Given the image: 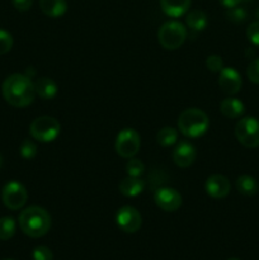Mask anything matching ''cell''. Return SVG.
Segmentation results:
<instances>
[{
	"mask_svg": "<svg viewBox=\"0 0 259 260\" xmlns=\"http://www.w3.org/2000/svg\"><path fill=\"white\" fill-rule=\"evenodd\" d=\"M2 93L10 106L24 108L35 101V83L24 74H12L3 83Z\"/></svg>",
	"mask_w": 259,
	"mask_h": 260,
	"instance_id": "cell-1",
	"label": "cell"
},
{
	"mask_svg": "<svg viewBox=\"0 0 259 260\" xmlns=\"http://www.w3.org/2000/svg\"><path fill=\"white\" fill-rule=\"evenodd\" d=\"M18 223L23 233L29 238H41L51 229V216L40 206H29L20 212Z\"/></svg>",
	"mask_w": 259,
	"mask_h": 260,
	"instance_id": "cell-2",
	"label": "cell"
},
{
	"mask_svg": "<svg viewBox=\"0 0 259 260\" xmlns=\"http://www.w3.org/2000/svg\"><path fill=\"white\" fill-rule=\"evenodd\" d=\"M210 127V119L203 111L198 108H188L180 113L178 118V129L189 139L203 136Z\"/></svg>",
	"mask_w": 259,
	"mask_h": 260,
	"instance_id": "cell-3",
	"label": "cell"
},
{
	"mask_svg": "<svg viewBox=\"0 0 259 260\" xmlns=\"http://www.w3.org/2000/svg\"><path fill=\"white\" fill-rule=\"evenodd\" d=\"M187 38V28L177 20L164 23L159 28L157 40L165 50H177Z\"/></svg>",
	"mask_w": 259,
	"mask_h": 260,
	"instance_id": "cell-4",
	"label": "cell"
},
{
	"mask_svg": "<svg viewBox=\"0 0 259 260\" xmlns=\"http://www.w3.org/2000/svg\"><path fill=\"white\" fill-rule=\"evenodd\" d=\"M61 132V124L53 117L42 116L36 118L29 126V134L40 142H52Z\"/></svg>",
	"mask_w": 259,
	"mask_h": 260,
	"instance_id": "cell-5",
	"label": "cell"
},
{
	"mask_svg": "<svg viewBox=\"0 0 259 260\" xmlns=\"http://www.w3.org/2000/svg\"><path fill=\"white\" fill-rule=\"evenodd\" d=\"M235 136L243 146L259 147V121L254 117H244L236 123Z\"/></svg>",
	"mask_w": 259,
	"mask_h": 260,
	"instance_id": "cell-6",
	"label": "cell"
},
{
	"mask_svg": "<svg viewBox=\"0 0 259 260\" xmlns=\"http://www.w3.org/2000/svg\"><path fill=\"white\" fill-rule=\"evenodd\" d=\"M141 146V137L134 128H123L116 139V151L123 159H131L139 152Z\"/></svg>",
	"mask_w": 259,
	"mask_h": 260,
	"instance_id": "cell-7",
	"label": "cell"
},
{
	"mask_svg": "<svg viewBox=\"0 0 259 260\" xmlns=\"http://www.w3.org/2000/svg\"><path fill=\"white\" fill-rule=\"evenodd\" d=\"M2 200L5 207L9 208V210H20L27 203L28 192L22 183L12 180V182L7 183L3 188Z\"/></svg>",
	"mask_w": 259,
	"mask_h": 260,
	"instance_id": "cell-8",
	"label": "cell"
},
{
	"mask_svg": "<svg viewBox=\"0 0 259 260\" xmlns=\"http://www.w3.org/2000/svg\"><path fill=\"white\" fill-rule=\"evenodd\" d=\"M116 223L124 233L134 234L141 228L142 218L136 208L132 206H123L117 211Z\"/></svg>",
	"mask_w": 259,
	"mask_h": 260,
	"instance_id": "cell-9",
	"label": "cell"
},
{
	"mask_svg": "<svg viewBox=\"0 0 259 260\" xmlns=\"http://www.w3.org/2000/svg\"><path fill=\"white\" fill-rule=\"evenodd\" d=\"M154 201L160 210L174 212L182 206V196L174 188H159L154 194Z\"/></svg>",
	"mask_w": 259,
	"mask_h": 260,
	"instance_id": "cell-10",
	"label": "cell"
},
{
	"mask_svg": "<svg viewBox=\"0 0 259 260\" xmlns=\"http://www.w3.org/2000/svg\"><path fill=\"white\" fill-rule=\"evenodd\" d=\"M218 85L223 93L229 95H235L243 86L240 73L234 68H223L218 75Z\"/></svg>",
	"mask_w": 259,
	"mask_h": 260,
	"instance_id": "cell-11",
	"label": "cell"
},
{
	"mask_svg": "<svg viewBox=\"0 0 259 260\" xmlns=\"http://www.w3.org/2000/svg\"><path fill=\"white\" fill-rule=\"evenodd\" d=\"M205 189L210 197L215 198V200H221L230 193V182L225 175H210L205 183Z\"/></svg>",
	"mask_w": 259,
	"mask_h": 260,
	"instance_id": "cell-12",
	"label": "cell"
},
{
	"mask_svg": "<svg viewBox=\"0 0 259 260\" xmlns=\"http://www.w3.org/2000/svg\"><path fill=\"white\" fill-rule=\"evenodd\" d=\"M197 152L190 142L182 141L173 150V161L179 168H188L195 162Z\"/></svg>",
	"mask_w": 259,
	"mask_h": 260,
	"instance_id": "cell-13",
	"label": "cell"
},
{
	"mask_svg": "<svg viewBox=\"0 0 259 260\" xmlns=\"http://www.w3.org/2000/svg\"><path fill=\"white\" fill-rule=\"evenodd\" d=\"M192 0H160L163 12L172 18H179L189 10Z\"/></svg>",
	"mask_w": 259,
	"mask_h": 260,
	"instance_id": "cell-14",
	"label": "cell"
},
{
	"mask_svg": "<svg viewBox=\"0 0 259 260\" xmlns=\"http://www.w3.org/2000/svg\"><path fill=\"white\" fill-rule=\"evenodd\" d=\"M35 89H36V95L40 96L43 101H50V99H53L57 94V84L50 78H43L37 79L35 81Z\"/></svg>",
	"mask_w": 259,
	"mask_h": 260,
	"instance_id": "cell-15",
	"label": "cell"
},
{
	"mask_svg": "<svg viewBox=\"0 0 259 260\" xmlns=\"http://www.w3.org/2000/svg\"><path fill=\"white\" fill-rule=\"evenodd\" d=\"M220 112L230 119H236L241 117L245 112V106L238 98H226L221 102Z\"/></svg>",
	"mask_w": 259,
	"mask_h": 260,
	"instance_id": "cell-16",
	"label": "cell"
},
{
	"mask_svg": "<svg viewBox=\"0 0 259 260\" xmlns=\"http://www.w3.org/2000/svg\"><path fill=\"white\" fill-rule=\"evenodd\" d=\"M145 188L144 180L140 179L139 177H126L121 180L118 185V189L124 197H136L141 194Z\"/></svg>",
	"mask_w": 259,
	"mask_h": 260,
	"instance_id": "cell-17",
	"label": "cell"
},
{
	"mask_svg": "<svg viewBox=\"0 0 259 260\" xmlns=\"http://www.w3.org/2000/svg\"><path fill=\"white\" fill-rule=\"evenodd\" d=\"M40 8L47 17L58 18L65 14L68 4L65 0H40Z\"/></svg>",
	"mask_w": 259,
	"mask_h": 260,
	"instance_id": "cell-18",
	"label": "cell"
},
{
	"mask_svg": "<svg viewBox=\"0 0 259 260\" xmlns=\"http://www.w3.org/2000/svg\"><path fill=\"white\" fill-rule=\"evenodd\" d=\"M235 185L236 189L239 190V193H241V194L244 196H248V197L256 194L259 190V184L258 182H256L255 178L248 174L238 177Z\"/></svg>",
	"mask_w": 259,
	"mask_h": 260,
	"instance_id": "cell-19",
	"label": "cell"
},
{
	"mask_svg": "<svg viewBox=\"0 0 259 260\" xmlns=\"http://www.w3.org/2000/svg\"><path fill=\"white\" fill-rule=\"evenodd\" d=\"M185 22H187L188 27L192 30H196V32H202L208 24L207 15L202 10H192L190 13H188Z\"/></svg>",
	"mask_w": 259,
	"mask_h": 260,
	"instance_id": "cell-20",
	"label": "cell"
},
{
	"mask_svg": "<svg viewBox=\"0 0 259 260\" xmlns=\"http://www.w3.org/2000/svg\"><path fill=\"white\" fill-rule=\"evenodd\" d=\"M177 140L178 131L175 128H173V127H164L156 135L157 144L164 147L172 146V145H174L177 142Z\"/></svg>",
	"mask_w": 259,
	"mask_h": 260,
	"instance_id": "cell-21",
	"label": "cell"
},
{
	"mask_svg": "<svg viewBox=\"0 0 259 260\" xmlns=\"http://www.w3.org/2000/svg\"><path fill=\"white\" fill-rule=\"evenodd\" d=\"M15 229H17V223L14 218L9 216L0 218V240L7 241L12 239L15 234Z\"/></svg>",
	"mask_w": 259,
	"mask_h": 260,
	"instance_id": "cell-22",
	"label": "cell"
},
{
	"mask_svg": "<svg viewBox=\"0 0 259 260\" xmlns=\"http://www.w3.org/2000/svg\"><path fill=\"white\" fill-rule=\"evenodd\" d=\"M144 170H145V165L141 160L131 157V159L127 161L126 172H127V175H130V177H140V175L144 173Z\"/></svg>",
	"mask_w": 259,
	"mask_h": 260,
	"instance_id": "cell-23",
	"label": "cell"
},
{
	"mask_svg": "<svg viewBox=\"0 0 259 260\" xmlns=\"http://www.w3.org/2000/svg\"><path fill=\"white\" fill-rule=\"evenodd\" d=\"M226 17H228L229 20H231L233 23H243L244 20L248 17V13L244 8L241 7H234L231 9H228L226 12Z\"/></svg>",
	"mask_w": 259,
	"mask_h": 260,
	"instance_id": "cell-24",
	"label": "cell"
},
{
	"mask_svg": "<svg viewBox=\"0 0 259 260\" xmlns=\"http://www.w3.org/2000/svg\"><path fill=\"white\" fill-rule=\"evenodd\" d=\"M20 155L23 159L25 160H32L37 155V146L33 141L30 140H24L20 145Z\"/></svg>",
	"mask_w": 259,
	"mask_h": 260,
	"instance_id": "cell-25",
	"label": "cell"
},
{
	"mask_svg": "<svg viewBox=\"0 0 259 260\" xmlns=\"http://www.w3.org/2000/svg\"><path fill=\"white\" fill-rule=\"evenodd\" d=\"M13 47V37L7 30L0 29V55H5Z\"/></svg>",
	"mask_w": 259,
	"mask_h": 260,
	"instance_id": "cell-26",
	"label": "cell"
},
{
	"mask_svg": "<svg viewBox=\"0 0 259 260\" xmlns=\"http://www.w3.org/2000/svg\"><path fill=\"white\" fill-rule=\"evenodd\" d=\"M206 66L210 71L212 73H220L223 69V61L220 56L217 55H211L208 56L207 60H206Z\"/></svg>",
	"mask_w": 259,
	"mask_h": 260,
	"instance_id": "cell-27",
	"label": "cell"
},
{
	"mask_svg": "<svg viewBox=\"0 0 259 260\" xmlns=\"http://www.w3.org/2000/svg\"><path fill=\"white\" fill-rule=\"evenodd\" d=\"M248 79L254 84H259V58H254L246 69Z\"/></svg>",
	"mask_w": 259,
	"mask_h": 260,
	"instance_id": "cell-28",
	"label": "cell"
},
{
	"mask_svg": "<svg viewBox=\"0 0 259 260\" xmlns=\"http://www.w3.org/2000/svg\"><path fill=\"white\" fill-rule=\"evenodd\" d=\"M33 260H53V254L47 246L40 245L35 248L32 253Z\"/></svg>",
	"mask_w": 259,
	"mask_h": 260,
	"instance_id": "cell-29",
	"label": "cell"
},
{
	"mask_svg": "<svg viewBox=\"0 0 259 260\" xmlns=\"http://www.w3.org/2000/svg\"><path fill=\"white\" fill-rule=\"evenodd\" d=\"M246 37L254 46H259V20L249 25L246 29Z\"/></svg>",
	"mask_w": 259,
	"mask_h": 260,
	"instance_id": "cell-30",
	"label": "cell"
},
{
	"mask_svg": "<svg viewBox=\"0 0 259 260\" xmlns=\"http://www.w3.org/2000/svg\"><path fill=\"white\" fill-rule=\"evenodd\" d=\"M13 5L19 12H27L30 9L33 4V0H12Z\"/></svg>",
	"mask_w": 259,
	"mask_h": 260,
	"instance_id": "cell-31",
	"label": "cell"
},
{
	"mask_svg": "<svg viewBox=\"0 0 259 260\" xmlns=\"http://www.w3.org/2000/svg\"><path fill=\"white\" fill-rule=\"evenodd\" d=\"M241 2H243V0H220L221 5L225 7L226 9H231V8L234 7H238Z\"/></svg>",
	"mask_w": 259,
	"mask_h": 260,
	"instance_id": "cell-32",
	"label": "cell"
},
{
	"mask_svg": "<svg viewBox=\"0 0 259 260\" xmlns=\"http://www.w3.org/2000/svg\"><path fill=\"white\" fill-rule=\"evenodd\" d=\"M2 165H3V159H2V156H0V168H2Z\"/></svg>",
	"mask_w": 259,
	"mask_h": 260,
	"instance_id": "cell-33",
	"label": "cell"
},
{
	"mask_svg": "<svg viewBox=\"0 0 259 260\" xmlns=\"http://www.w3.org/2000/svg\"><path fill=\"white\" fill-rule=\"evenodd\" d=\"M256 17H258V19H259V9H258V12H256Z\"/></svg>",
	"mask_w": 259,
	"mask_h": 260,
	"instance_id": "cell-34",
	"label": "cell"
},
{
	"mask_svg": "<svg viewBox=\"0 0 259 260\" xmlns=\"http://www.w3.org/2000/svg\"><path fill=\"white\" fill-rule=\"evenodd\" d=\"M228 260H240V259H236V258H231V259H228Z\"/></svg>",
	"mask_w": 259,
	"mask_h": 260,
	"instance_id": "cell-35",
	"label": "cell"
},
{
	"mask_svg": "<svg viewBox=\"0 0 259 260\" xmlns=\"http://www.w3.org/2000/svg\"><path fill=\"white\" fill-rule=\"evenodd\" d=\"M243 2H249V0H243Z\"/></svg>",
	"mask_w": 259,
	"mask_h": 260,
	"instance_id": "cell-36",
	"label": "cell"
},
{
	"mask_svg": "<svg viewBox=\"0 0 259 260\" xmlns=\"http://www.w3.org/2000/svg\"><path fill=\"white\" fill-rule=\"evenodd\" d=\"M5 260H13V259H5Z\"/></svg>",
	"mask_w": 259,
	"mask_h": 260,
	"instance_id": "cell-37",
	"label": "cell"
}]
</instances>
